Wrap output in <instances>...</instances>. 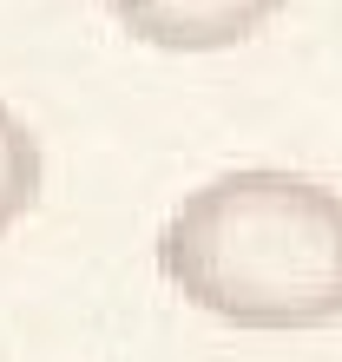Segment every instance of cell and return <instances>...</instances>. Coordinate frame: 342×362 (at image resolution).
<instances>
[{"mask_svg": "<svg viewBox=\"0 0 342 362\" xmlns=\"http://www.w3.org/2000/svg\"><path fill=\"white\" fill-rule=\"evenodd\" d=\"M158 270L224 329H336L342 323V191L237 165L184 191L158 230Z\"/></svg>", "mask_w": 342, "mask_h": 362, "instance_id": "6da1fadb", "label": "cell"}, {"mask_svg": "<svg viewBox=\"0 0 342 362\" xmlns=\"http://www.w3.org/2000/svg\"><path fill=\"white\" fill-rule=\"evenodd\" d=\"M105 7L138 47L198 59V53H230L256 40L290 0H105Z\"/></svg>", "mask_w": 342, "mask_h": 362, "instance_id": "7a4b0ae2", "label": "cell"}, {"mask_svg": "<svg viewBox=\"0 0 342 362\" xmlns=\"http://www.w3.org/2000/svg\"><path fill=\"white\" fill-rule=\"evenodd\" d=\"M40 185H47V152H40L33 125L0 105V238L40 204Z\"/></svg>", "mask_w": 342, "mask_h": 362, "instance_id": "3957f363", "label": "cell"}]
</instances>
